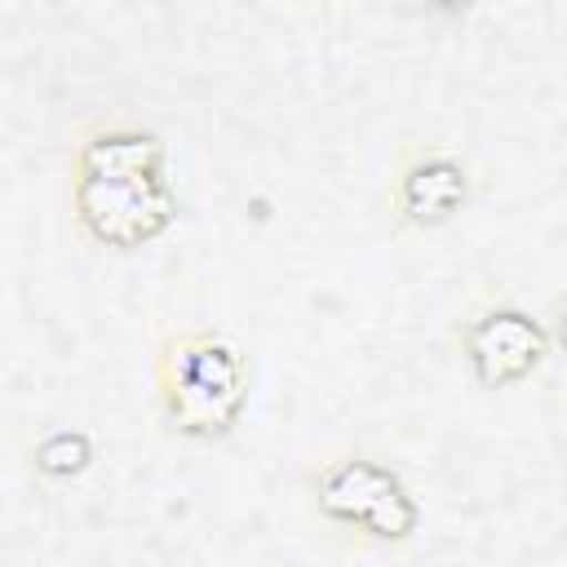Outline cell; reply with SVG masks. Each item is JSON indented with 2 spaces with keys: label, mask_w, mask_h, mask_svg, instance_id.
<instances>
[{
  "label": "cell",
  "mask_w": 567,
  "mask_h": 567,
  "mask_svg": "<svg viewBox=\"0 0 567 567\" xmlns=\"http://www.w3.org/2000/svg\"><path fill=\"white\" fill-rule=\"evenodd\" d=\"M155 399L173 434L217 443L248 408V359L213 328L168 332L155 350Z\"/></svg>",
  "instance_id": "6da1fadb"
},
{
  "label": "cell",
  "mask_w": 567,
  "mask_h": 567,
  "mask_svg": "<svg viewBox=\"0 0 567 567\" xmlns=\"http://www.w3.org/2000/svg\"><path fill=\"white\" fill-rule=\"evenodd\" d=\"M319 518L359 532L372 545H408L421 527V505L403 474L368 452H337L310 470Z\"/></svg>",
  "instance_id": "7a4b0ae2"
},
{
  "label": "cell",
  "mask_w": 567,
  "mask_h": 567,
  "mask_svg": "<svg viewBox=\"0 0 567 567\" xmlns=\"http://www.w3.org/2000/svg\"><path fill=\"white\" fill-rule=\"evenodd\" d=\"M71 217L93 244L133 252L177 221V190L168 173H71Z\"/></svg>",
  "instance_id": "3957f363"
},
{
  "label": "cell",
  "mask_w": 567,
  "mask_h": 567,
  "mask_svg": "<svg viewBox=\"0 0 567 567\" xmlns=\"http://www.w3.org/2000/svg\"><path fill=\"white\" fill-rule=\"evenodd\" d=\"M452 346L461 350L470 377L483 390H509L527 381L545 359H549V332L545 323L523 310L509 297H478L456 323H452Z\"/></svg>",
  "instance_id": "277c9868"
},
{
  "label": "cell",
  "mask_w": 567,
  "mask_h": 567,
  "mask_svg": "<svg viewBox=\"0 0 567 567\" xmlns=\"http://www.w3.org/2000/svg\"><path fill=\"white\" fill-rule=\"evenodd\" d=\"M470 164L447 146H408L390 177L394 221L408 230L447 226L470 204Z\"/></svg>",
  "instance_id": "5b68a950"
},
{
  "label": "cell",
  "mask_w": 567,
  "mask_h": 567,
  "mask_svg": "<svg viewBox=\"0 0 567 567\" xmlns=\"http://www.w3.org/2000/svg\"><path fill=\"white\" fill-rule=\"evenodd\" d=\"M71 173H168L164 137L142 124H89L71 146Z\"/></svg>",
  "instance_id": "8992f818"
},
{
  "label": "cell",
  "mask_w": 567,
  "mask_h": 567,
  "mask_svg": "<svg viewBox=\"0 0 567 567\" xmlns=\"http://www.w3.org/2000/svg\"><path fill=\"white\" fill-rule=\"evenodd\" d=\"M93 465V439L84 430H49L31 447V470L49 483H71Z\"/></svg>",
  "instance_id": "52a82bcc"
}]
</instances>
